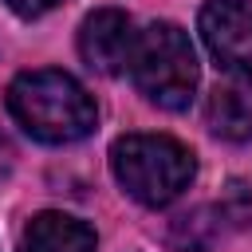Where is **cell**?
Returning a JSON list of instances; mask_svg holds the SVG:
<instances>
[{
    "mask_svg": "<svg viewBox=\"0 0 252 252\" xmlns=\"http://www.w3.org/2000/svg\"><path fill=\"white\" fill-rule=\"evenodd\" d=\"M8 110L24 126V134H32L47 146L79 142L98 122V110H94V98L87 94V87L55 67L16 75L8 87Z\"/></svg>",
    "mask_w": 252,
    "mask_h": 252,
    "instance_id": "6da1fadb",
    "label": "cell"
},
{
    "mask_svg": "<svg viewBox=\"0 0 252 252\" xmlns=\"http://www.w3.org/2000/svg\"><path fill=\"white\" fill-rule=\"evenodd\" d=\"M110 169L134 201L158 209L189 189L197 161L193 150L169 134H126L110 146Z\"/></svg>",
    "mask_w": 252,
    "mask_h": 252,
    "instance_id": "7a4b0ae2",
    "label": "cell"
},
{
    "mask_svg": "<svg viewBox=\"0 0 252 252\" xmlns=\"http://www.w3.org/2000/svg\"><path fill=\"white\" fill-rule=\"evenodd\" d=\"M130 75L154 106L185 110L193 102V91H197V51L177 24L158 20L134 35Z\"/></svg>",
    "mask_w": 252,
    "mask_h": 252,
    "instance_id": "3957f363",
    "label": "cell"
},
{
    "mask_svg": "<svg viewBox=\"0 0 252 252\" xmlns=\"http://www.w3.org/2000/svg\"><path fill=\"white\" fill-rule=\"evenodd\" d=\"M201 39L217 67L252 79V4L248 0H209L201 8Z\"/></svg>",
    "mask_w": 252,
    "mask_h": 252,
    "instance_id": "277c9868",
    "label": "cell"
},
{
    "mask_svg": "<svg viewBox=\"0 0 252 252\" xmlns=\"http://www.w3.org/2000/svg\"><path fill=\"white\" fill-rule=\"evenodd\" d=\"M134 24L126 12L118 8H98L83 20L79 28V55L91 71L98 75H122L130 67V51H134Z\"/></svg>",
    "mask_w": 252,
    "mask_h": 252,
    "instance_id": "5b68a950",
    "label": "cell"
},
{
    "mask_svg": "<svg viewBox=\"0 0 252 252\" xmlns=\"http://www.w3.org/2000/svg\"><path fill=\"white\" fill-rule=\"evenodd\" d=\"M205 122L224 142H252V79L236 75L217 83L205 102Z\"/></svg>",
    "mask_w": 252,
    "mask_h": 252,
    "instance_id": "8992f818",
    "label": "cell"
},
{
    "mask_svg": "<svg viewBox=\"0 0 252 252\" xmlns=\"http://www.w3.org/2000/svg\"><path fill=\"white\" fill-rule=\"evenodd\" d=\"M94 228L67 213H39L20 232V252H94Z\"/></svg>",
    "mask_w": 252,
    "mask_h": 252,
    "instance_id": "52a82bcc",
    "label": "cell"
},
{
    "mask_svg": "<svg viewBox=\"0 0 252 252\" xmlns=\"http://www.w3.org/2000/svg\"><path fill=\"white\" fill-rule=\"evenodd\" d=\"M16 16H28V20H35V16H43V12H51L55 4H63V0H4Z\"/></svg>",
    "mask_w": 252,
    "mask_h": 252,
    "instance_id": "ba28073f",
    "label": "cell"
}]
</instances>
